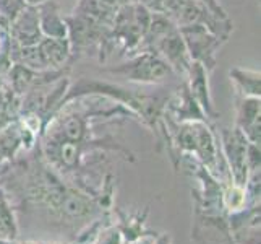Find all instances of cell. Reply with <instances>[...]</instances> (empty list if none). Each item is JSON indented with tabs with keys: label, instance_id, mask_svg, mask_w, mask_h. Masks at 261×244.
I'll list each match as a JSON object with an SVG mask.
<instances>
[{
	"label": "cell",
	"instance_id": "cell-1",
	"mask_svg": "<svg viewBox=\"0 0 261 244\" xmlns=\"http://www.w3.org/2000/svg\"><path fill=\"white\" fill-rule=\"evenodd\" d=\"M175 88L161 86L154 92H141V90L127 88L111 81H104L93 77H80L76 81H71L68 92L64 98L62 106L83 96H102L107 99L122 104L138 117V121L152 130V134H159V121L163 117L164 107L169 96Z\"/></svg>",
	"mask_w": 261,
	"mask_h": 244
},
{
	"label": "cell",
	"instance_id": "cell-2",
	"mask_svg": "<svg viewBox=\"0 0 261 244\" xmlns=\"http://www.w3.org/2000/svg\"><path fill=\"white\" fill-rule=\"evenodd\" d=\"M26 201L44 207L60 220L68 221L86 220L99 212V204L91 194L65 183L47 163L31 174L26 189Z\"/></svg>",
	"mask_w": 261,
	"mask_h": 244
},
{
	"label": "cell",
	"instance_id": "cell-3",
	"mask_svg": "<svg viewBox=\"0 0 261 244\" xmlns=\"http://www.w3.org/2000/svg\"><path fill=\"white\" fill-rule=\"evenodd\" d=\"M68 34L67 39L71 49V60L96 56L99 62H106L115 51L111 39V28L97 25L85 16L70 13L65 16Z\"/></svg>",
	"mask_w": 261,
	"mask_h": 244
},
{
	"label": "cell",
	"instance_id": "cell-4",
	"mask_svg": "<svg viewBox=\"0 0 261 244\" xmlns=\"http://www.w3.org/2000/svg\"><path fill=\"white\" fill-rule=\"evenodd\" d=\"M101 70L112 75H120L127 78L130 83L143 86H158L164 83L167 78L175 75L172 69L164 62V59L151 51H140L122 64L102 67Z\"/></svg>",
	"mask_w": 261,
	"mask_h": 244
},
{
	"label": "cell",
	"instance_id": "cell-5",
	"mask_svg": "<svg viewBox=\"0 0 261 244\" xmlns=\"http://www.w3.org/2000/svg\"><path fill=\"white\" fill-rule=\"evenodd\" d=\"M216 130H218L221 153H222L224 161H226L230 179L237 186L245 187L248 176H250V171L247 166L248 140L245 139V135L240 132V129L236 127V125H233L232 129L221 127V129H216Z\"/></svg>",
	"mask_w": 261,
	"mask_h": 244
},
{
	"label": "cell",
	"instance_id": "cell-6",
	"mask_svg": "<svg viewBox=\"0 0 261 244\" xmlns=\"http://www.w3.org/2000/svg\"><path fill=\"white\" fill-rule=\"evenodd\" d=\"M178 30L185 41L190 59L193 62H200L208 72H213L218 65V52L226 41H222L201 25H188Z\"/></svg>",
	"mask_w": 261,
	"mask_h": 244
},
{
	"label": "cell",
	"instance_id": "cell-7",
	"mask_svg": "<svg viewBox=\"0 0 261 244\" xmlns=\"http://www.w3.org/2000/svg\"><path fill=\"white\" fill-rule=\"evenodd\" d=\"M174 23L182 28L188 25H201L206 30L216 34L222 41H229L230 33L233 31V23L230 18H219L216 16L208 8L198 4L196 0H185L180 10L174 15Z\"/></svg>",
	"mask_w": 261,
	"mask_h": 244
},
{
	"label": "cell",
	"instance_id": "cell-8",
	"mask_svg": "<svg viewBox=\"0 0 261 244\" xmlns=\"http://www.w3.org/2000/svg\"><path fill=\"white\" fill-rule=\"evenodd\" d=\"M192 241L195 244H236L227 213H208L193 209Z\"/></svg>",
	"mask_w": 261,
	"mask_h": 244
},
{
	"label": "cell",
	"instance_id": "cell-9",
	"mask_svg": "<svg viewBox=\"0 0 261 244\" xmlns=\"http://www.w3.org/2000/svg\"><path fill=\"white\" fill-rule=\"evenodd\" d=\"M111 39L114 49L119 51L122 56L130 57L141 51L143 33L135 21L132 2L117 8L115 20L111 28Z\"/></svg>",
	"mask_w": 261,
	"mask_h": 244
},
{
	"label": "cell",
	"instance_id": "cell-10",
	"mask_svg": "<svg viewBox=\"0 0 261 244\" xmlns=\"http://www.w3.org/2000/svg\"><path fill=\"white\" fill-rule=\"evenodd\" d=\"M152 52L159 54V56L164 59L166 64L172 69L174 74L182 78H185L187 72L193 62L190 59V54H188L182 34H180L178 26L172 31H169L164 38L156 44V48Z\"/></svg>",
	"mask_w": 261,
	"mask_h": 244
},
{
	"label": "cell",
	"instance_id": "cell-11",
	"mask_svg": "<svg viewBox=\"0 0 261 244\" xmlns=\"http://www.w3.org/2000/svg\"><path fill=\"white\" fill-rule=\"evenodd\" d=\"M164 114L175 122H193V121H208V117L201 111L200 104L188 90L185 80L175 86L172 95L169 96Z\"/></svg>",
	"mask_w": 261,
	"mask_h": 244
},
{
	"label": "cell",
	"instance_id": "cell-12",
	"mask_svg": "<svg viewBox=\"0 0 261 244\" xmlns=\"http://www.w3.org/2000/svg\"><path fill=\"white\" fill-rule=\"evenodd\" d=\"M261 101L259 98L242 96L236 93V127L250 143L261 142Z\"/></svg>",
	"mask_w": 261,
	"mask_h": 244
},
{
	"label": "cell",
	"instance_id": "cell-13",
	"mask_svg": "<svg viewBox=\"0 0 261 244\" xmlns=\"http://www.w3.org/2000/svg\"><path fill=\"white\" fill-rule=\"evenodd\" d=\"M184 80L188 90H190V93L196 99V103L200 104L201 111L208 117V121L218 119L221 114L216 109L214 101H213V95L210 88V72L206 70L200 62H192V65L188 69Z\"/></svg>",
	"mask_w": 261,
	"mask_h": 244
},
{
	"label": "cell",
	"instance_id": "cell-14",
	"mask_svg": "<svg viewBox=\"0 0 261 244\" xmlns=\"http://www.w3.org/2000/svg\"><path fill=\"white\" fill-rule=\"evenodd\" d=\"M8 33H10L12 42L18 44V46H34V44H38L42 39L38 7L26 5L10 23Z\"/></svg>",
	"mask_w": 261,
	"mask_h": 244
},
{
	"label": "cell",
	"instance_id": "cell-15",
	"mask_svg": "<svg viewBox=\"0 0 261 244\" xmlns=\"http://www.w3.org/2000/svg\"><path fill=\"white\" fill-rule=\"evenodd\" d=\"M38 48L49 70L71 69L73 60H71V49H70L68 39L42 38L38 42Z\"/></svg>",
	"mask_w": 261,
	"mask_h": 244
},
{
	"label": "cell",
	"instance_id": "cell-16",
	"mask_svg": "<svg viewBox=\"0 0 261 244\" xmlns=\"http://www.w3.org/2000/svg\"><path fill=\"white\" fill-rule=\"evenodd\" d=\"M39 10V25L42 38H56V39H67L68 28L65 16L60 13V8L56 0H50L38 7Z\"/></svg>",
	"mask_w": 261,
	"mask_h": 244
},
{
	"label": "cell",
	"instance_id": "cell-17",
	"mask_svg": "<svg viewBox=\"0 0 261 244\" xmlns=\"http://www.w3.org/2000/svg\"><path fill=\"white\" fill-rule=\"evenodd\" d=\"M71 13L85 16L97 25L106 26V28H112L117 8L101 2V0H76Z\"/></svg>",
	"mask_w": 261,
	"mask_h": 244
},
{
	"label": "cell",
	"instance_id": "cell-18",
	"mask_svg": "<svg viewBox=\"0 0 261 244\" xmlns=\"http://www.w3.org/2000/svg\"><path fill=\"white\" fill-rule=\"evenodd\" d=\"M229 78L233 83L237 95L261 98V75L258 70L232 67L229 70Z\"/></svg>",
	"mask_w": 261,
	"mask_h": 244
},
{
	"label": "cell",
	"instance_id": "cell-19",
	"mask_svg": "<svg viewBox=\"0 0 261 244\" xmlns=\"http://www.w3.org/2000/svg\"><path fill=\"white\" fill-rule=\"evenodd\" d=\"M146 215H148V209H145V212H137V213H132V215H123L119 212V218H120V225H117L119 230L122 231V236L123 241H127L128 244H133L140 241L141 238L145 236H152L154 238L158 233L152 234V231L146 230L145 227V220H146Z\"/></svg>",
	"mask_w": 261,
	"mask_h": 244
},
{
	"label": "cell",
	"instance_id": "cell-20",
	"mask_svg": "<svg viewBox=\"0 0 261 244\" xmlns=\"http://www.w3.org/2000/svg\"><path fill=\"white\" fill-rule=\"evenodd\" d=\"M21 98L8 85L5 74H0V129L20 116Z\"/></svg>",
	"mask_w": 261,
	"mask_h": 244
},
{
	"label": "cell",
	"instance_id": "cell-21",
	"mask_svg": "<svg viewBox=\"0 0 261 244\" xmlns=\"http://www.w3.org/2000/svg\"><path fill=\"white\" fill-rule=\"evenodd\" d=\"M18 238V221L15 210L8 201V195L0 187V239H16Z\"/></svg>",
	"mask_w": 261,
	"mask_h": 244
},
{
	"label": "cell",
	"instance_id": "cell-22",
	"mask_svg": "<svg viewBox=\"0 0 261 244\" xmlns=\"http://www.w3.org/2000/svg\"><path fill=\"white\" fill-rule=\"evenodd\" d=\"M26 5L24 0H0V28H10V23Z\"/></svg>",
	"mask_w": 261,
	"mask_h": 244
},
{
	"label": "cell",
	"instance_id": "cell-23",
	"mask_svg": "<svg viewBox=\"0 0 261 244\" xmlns=\"http://www.w3.org/2000/svg\"><path fill=\"white\" fill-rule=\"evenodd\" d=\"M94 244H123L122 231L117 225H102L94 236Z\"/></svg>",
	"mask_w": 261,
	"mask_h": 244
},
{
	"label": "cell",
	"instance_id": "cell-24",
	"mask_svg": "<svg viewBox=\"0 0 261 244\" xmlns=\"http://www.w3.org/2000/svg\"><path fill=\"white\" fill-rule=\"evenodd\" d=\"M259 165H261L259 145L248 142V145H247V166H248V171H250V173H255V171H259Z\"/></svg>",
	"mask_w": 261,
	"mask_h": 244
},
{
	"label": "cell",
	"instance_id": "cell-25",
	"mask_svg": "<svg viewBox=\"0 0 261 244\" xmlns=\"http://www.w3.org/2000/svg\"><path fill=\"white\" fill-rule=\"evenodd\" d=\"M198 4H201L203 7L208 8L210 12H213L216 16H219V18H229L227 12L224 10L222 5L219 4V0H196Z\"/></svg>",
	"mask_w": 261,
	"mask_h": 244
},
{
	"label": "cell",
	"instance_id": "cell-26",
	"mask_svg": "<svg viewBox=\"0 0 261 244\" xmlns=\"http://www.w3.org/2000/svg\"><path fill=\"white\" fill-rule=\"evenodd\" d=\"M185 0H164V13L170 18H174V15L180 10Z\"/></svg>",
	"mask_w": 261,
	"mask_h": 244
},
{
	"label": "cell",
	"instance_id": "cell-27",
	"mask_svg": "<svg viewBox=\"0 0 261 244\" xmlns=\"http://www.w3.org/2000/svg\"><path fill=\"white\" fill-rule=\"evenodd\" d=\"M138 4L145 5L152 13H164V0H138Z\"/></svg>",
	"mask_w": 261,
	"mask_h": 244
},
{
	"label": "cell",
	"instance_id": "cell-28",
	"mask_svg": "<svg viewBox=\"0 0 261 244\" xmlns=\"http://www.w3.org/2000/svg\"><path fill=\"white\" fill-rule=\"evenodd\" d=\"M152 244H172V236L169 233H161L154 236V241Z\"/></svg>",
	"mask_w": 261,
	"mask_h": 244
},
{
	"label": "cell",
	"instance_id": "cell-29",
	"mask_svg": "<svg viewBox=\"0 0 261 244\" xmlns=\"http://www.w3.org/2000/svg\"><path fill=\"white\" fill-rule=\"evenodd\" d=\"M101 2L107 4V5H111V7H115V8H119L125 4H128V0H101Z\"/></svg>",
	"mask_w": 261,
	"mask_h": 244
},
{
	"label": "cell",
	"instance_id": "cell-30",
	"mask_svg": "<svg viewBox=\"0 0 261 244\" xmlns=\"http://www.w3.org/2000/svg\"><path fill=\"white\" fill-rule=\"evenodd\" d=\"M0 244H20L16 239H0Z\"/></svg>",
	"mask_w": 261,
	"mask_h": 244
},
{
	"label": "cell",
	"instance_id": "cell-31",
	"mask_svg": "<svg viewBox=\"0 0 261 244\" xmlns=\"http://www.w3.org/2000/svg\"><path fill=\"white\" fill-rule=\"evenodd\" d=\"M75 244H94L93 241H86V242H75Z\"/></svg>",
	"mask_w": 261,
	"mask_h": 244
},
{
	"label": "cell",
	"instance_id": "cell-32",
	"mask_svg": "<svg viewBox=\"0 0 261 244\" xmlns=\"http://www.w3.org/2000/svg\"><path fill=\"white\" fill-rule=\"evenodd\" d=\"M128 2H132V4H135V2H138V0H128Z\"/></svg>",
	"mask_w": 261,
	"mask_h": 244
},
{
	"label": "cell",
	"instance_id": "cell-33",
	"mask_svg": "<svg viewBox=\"0 0 261 244\" xmlns=\"http://www.w3.org/2000/svg\"><path fill=\"white\" fill-rule=\"evenodd\" d=\"M46 244H62V242H46Z\"/></svg>",
	"mask_w": 261,
	"mask_h": 244
}]
</instances>
